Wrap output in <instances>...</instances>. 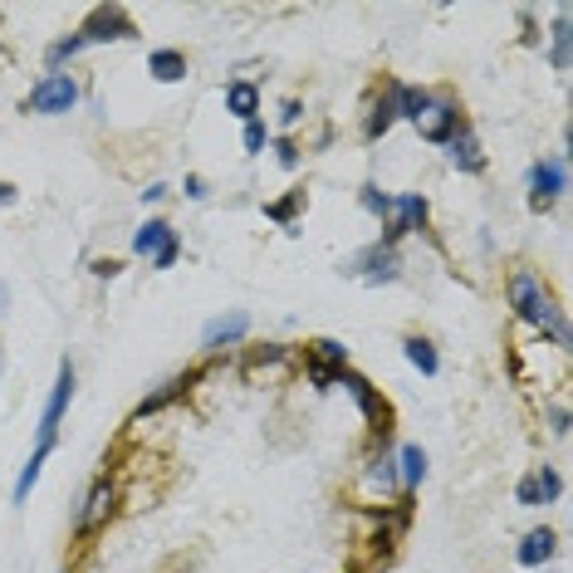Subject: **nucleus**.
Listing matches in <instances>:
<instances>
[{"instance_id": "obj_1", "label": "nucleus", "mask_w": 573, "mask_h": 573, "mask_svg": "<svg viewBox=\"0 0 573 573\" xmlns=\"http://www.w3.org/2000/svg\"><path fill=\"white\" fill-rule=\"evenodd\" d=\"M509 309L519 314V324H529L539 333H549V324L559 319L554 295H549V285L535 270H515V275H509Z\"/></svg>"}, {"instance_id": "obj_2", "label": "nucleus", "mask_w": 573, "mask_h": 573, "mask_svg": "<svg viewBox=\"0 0 573 573\" xmlns=\"http://www.w3.org/2000/svg\"><path fill=\"white\" fill-rule=\"evenodd\" d=\"M118 500H123V485L113 481V475H99V481L89 485V495H83L79 515H75V539H93V535H99V529L118 515Z\"/></svg>"}, {"instance_id": "obj_3", "label": "nucleus", "mask_w": 573, "mask_h": 573, "mask_svg": "<svg viewBox=\"0 0 573 573\" xmlns=\"http://www.w3.org/2000/svg\"><path fill=\"white\" fill-rule=\"evenodd\" d=\"M133 255L148 260L152 270H172L176 260H182V236L172 231V221L152 216V221H142L138 231H133Z\"/></svg>"}, {"instance_id": "obj_4", "label": "nucleus", "mask_w": 573, "mask_h": 573, "mask_svg": "<svg viewBox=\"0 0 573 573\" xmlns=\"http://www.w3.org/2000/svg\"><path fill=\"white\" fill-rule=\"evenodd\" d=\"M79 79L75 75H45L39 83H30V93H25V103L20 108L25 113H39V118H59V113H69L79 103Z\"/></svg>"}, {"instance_id": "obj_5", "label": "nucleus", "mask_w": 573, "mask_h": 573, "mask_svg": "<svg viewBox=\"0 0 573 573\" xmlns=\"http://www.w3.org/2000/svg\"><path fill=\"white\" fill-rule=\"evenodd\" d=\"M75 363H59V373H55V388H49V398H45V412H39V442L35 446H49L55 451V442H59V422H65V412H69V402H75Z\"/></svg>"}, {"instance_id": "obj_6", "label": "nucleus", "mask_w": 573, "mask_h": 573, "mask_svg": "<svg viewBox=\"0 0 573 573\" xmlns=\"http://www.w3.org/2000/svg\"><path fill=\"white\" fill-rule=\"evenodd\" d=\"M348 275L363 279V285H392V279H402V255H398V245L373 241L368 250H358V255L348 260Z\"/></svg>"}, {"instance_id": "obj_7", "label": "nucleus", "mask_w": 573, "mask_h": 573, "mask_svg": "<svg viewBox=\"0 0 573 573\" xmlns=\"http://www.w3.org/2000/svg\"><path fill=\"white\" fill-rule=\"evenodd\" d=\"M133 35H138V25H133V15L123 5H93L89 20L79 25L83 45H113V39H133Z\"/></svg>"}, {"instance_id": "obj_8", "label": "nucleus", "mask_w": 573, "mask_h": 573, "mask_svg": "<svg viewBox=\"0 0 573 573\" xmlns=\"http://www.w3.org/2000/svg\"><path fill=\"white\" fill-rule=\"evenodd\" d=\"M333 388H343V392H348L353 402H358V412L368 416V422H373V432H378V436H388V432H392V426H388V402H382V392L373 388V382L363 378V373L343 368V373H339V382H333Z\"/></svg>"}, {"instance_id": "obj_9", "label": "nucleus", "mask_w": 573, "mask_h": 573, "mask_svg": "<svg viewBox=\"0 0 573 573\" xmlns=\"http://www.w3.org/2000/svg\"><path fill=\"white\" fill-rule=\"evenodd\" d=\"M529 186V206L535 211H549V206L559 202V196L569 192V172H564V158H549V162H535L525 176Z\"/></svg>"}, {"instance_id": "obj_10", "label": "nucleus", "mask_w": 573, "mask_h": 573, "mask_svg": "<svg viewBox=\"0 0 573 573\" xmlns=\"http://www.w3.org/2000/svg\"><path fill=\"white\" fill-rule=\"evenodd\" d=\"M461 108H456V99H442V93H432V103L422 108V118H416V133H422L426 142H436V148H446V142L456 138V128H461Z\"/></svg>"}, {"instance_id": "obj_11", "label": "nucleus", "mask_w": 573, "mask_h": 573, "mask_svg": "<svg viewBox=\"0 0 573 573\" xmlns=\"http://www.w3.org/2000/svg\"><path fill=\"white\" fill-rule=\"evenodd\" d=\"M363 491H373V495H398L402 491L398 456H388V436H378V451H373L368 466H363Z\"/></svg>"}, {"instance_id": "obj_12", "label": "nucleus", "mask_w": 573, "mask_h": 573, "mask_svg": "<svg viewBox=\"0 0 573 573\" xmlns=\"http://www.w3.org/2000/svg\"><path fill=\"white\" fill-rule=\"evenodd\" d=\"M196 382H202V373H196V368H192V373H176L172 382H162L158 392H148V398L138 402V412H133V426L148 422V416H158L162 408H172V402H176V398H186V392H192Z\"/></svg>"}, {"instance_id": "obj_13", "label": "nucleus", "mask_w": 573, "mask_h": 573, "mask_svg": "<svg viewBox=\"0 0 573 573\" xmlns=\"http://www.w3.org/2000/svg\"><path fill=\"white\" fill-rule=\"evenodd\" d=\"M250 333V314H241V309H231V314H221V319H211V324L202 329V348L206 353H226V348H236Z\"/></svg>"}, {"instance_id": "obj_14", "label": "nucleus", "mask_w": 573, "mask_h": 573, "mask_svg": "<svg viewBox=\"0 0 573 573\" xmlns=\"http://www.w3.org/2000/svg\"><path fill=\"white\" fill-rule=\"evenodd\" d=\"M446 148H451V167L456 172H485V148H481V138H475V128L471 123H461V128H456V138L446 142Z\"/></svg>"}, {"instance_id": "obj_15", "label": "nucleus", "mask_w": 573, "mask_h": 573, "mask_svg": "<svg viewBox=\"0 0 573 573\" xmlns=\"http://www.w3.org/2000/svg\"><path fill=\"white\" fill-rule=\"evenodd\" d=\"M554 549H559V535L549 525H539V529H529V535L519 539L515 559H519V569H539V564H549V559H554Z\"/></svg>"}, {"instance_id": "obj_16", "label": "nucleus", "mask_w": 573, "mask_h": 573, "mask_svg": "<svg viewBox=\"0 0 573 573\" xmlns=\"http://www.w3.org/2000/svg\"><path fill=\"white\" fill-rule=\"evenodd\" d=\"M226 113H236L241 123H255L260 118V89L250 79H236L226 83Z\"/></svg>"}, {"instance_id": "obj_17", "label": "nucleus", "mask_w": 573, "mask_h": 573, "mask_svg": "<svg viewBox=\"0 0 573 573\" xmlns=\"http://www.w3.org/2000/svg\"><path fill=\"white\" fill-rule=\"evenodd\" d=\"M402 353H408V363L422 378H436V373H442V353H436V343L422 339V333H408V339H402Z\"/></svg>"}, {"instance_id": "obj_18", "label": "nucleus", "mask_w": 573, "mask_h": 573, "mask_svg": "<svg viewBox=\"0 0 573 573\" xmlns=\"http://www.w3.org/2000/svg\"><path fill=\"white\" fill-rule=\"evenodd\" d=\"M305 363H309V368L343 373V368H348V348H343L339 339H314V343L305 348Z\"/></svg>"}, {"instance_id": "obj_19", "label": "nucleus", "mask_w": 573, "mask_h": 573, "mask_svg": "<svg viewBox=\"0 0 573 573\" xmlns=\"http://www.w3.org/2000/svg\"><path fill=\"white\" fill-rule=\"evenodd\" d=\"M148 75L158 83H182L186 79V55H182V49H152V55H148Z\"/></svg>"}, {"instance_id": "obj_20", "label": "nucleus", "mask_w": 573, "mask_h": 573, "mask_svg": "<svg viewBox=\"0 0 573 573\" xmlns=\"http://www.w3.org/2000/svg\"><path fill=\"white\" fill-rule=\"evenodd\" d=\"M388 93H392V108H398V118H408V123L422 118V108L432 103V93L412 89V83H388Z\"/></svg>"}, {"instance_id": "obj_21", "label": "nucleus", "mask_w": 573, "mask_h": 573, "mask_svg": "<svg viewBox=\"0 0 573 573\" xmlns=\"http://www.w3.org/2000/svg\"><path fill=\"white\" fill-rule=\"evenodd\" d=\"M392 123H398V108H392V93L382 89L378 99H373V108H368V123H363V138H368V142H378L382 133L392 128Z\"/></svg>"}, {"instance_id": "obj_22", "label": "nucleus", "mask_w": 573, "mask_h": 573, "mask_svg": "<svg viewBox=\"0 0 573 573\" xmlns=\"http://www.w3.org/2000/svg\"><path fill=\"white\" fill-rule=\"evenodd\" d=\"M398 481H402V491H408V495L426 481V451H422V446H402V451H398Z\"/></svg>"}, {"instance_id": "obj_23", "label": "nucleus", "mask_w": 573, "mask_h": 573, "mask_svg": "<svg viewBox=\"0 0 573 573\" xmlns=\"http://www.w3.org/2000/svg\"><path fill=\"white\" fill-rule=\"evenodd\" d=\"M45 461H49V446H35V451H30V461L20 466V475H15V505H25L30 500V491H35V481H39V471H45Z\"/></svg>"}, {"instance_id": "obj_24", "label": "nucleus", "mask_w": 573, "mask_h": 573, "mask_svg": "<svg viewBox=\"0 0 573 573\" xmlns=\"http://www.w3.org/2000/svg\"><path fill=\"white\" fill-rule=\"evenodd\" d=\"M285 363H289V348H285V343H265V348L250 353L245 373H250V378H260V373H275V368H285Z\"/></svg>"}, {"instance_id": "obj_25", "label": "nucleus", "mask_w": 573, "mask_h": 573, "mask_svg": "<svg viewBox=\"0 0 573 573\" xmlns=\"http://www.w3.org/2000/svg\"><path fill=\"white\" fill-rule=\"evenodd\" d=\"M299 211H305V192H289V196H279V202L265 206V216H270L275 226H295Z\"/></svg>"}, {"instance_id": "obj_26", "label": "nucleus", "mask_w": 573, "mask_h": 573, "mask_svg": "<svg viewBox=\"0 0 573 573\" xmlns=\"http://www.w3.org/2000/svg\"><path fill=\"white\" fill-rule=\"evenodd\" d=\"M79 49H83L79 30H75V35H69V39H55V45L45 49V65H49V75H65V65H69V59H75V55H79Z\"/></svg>"}, {"instance_id": "obj_27", "label": "nucleus", "mask_w": 573, "mask_h": 573, "mask_svg": "<svg viewBox=\"0 0 573 573\" xmlns=\"http://www.w3.org/2000/svg\"><path fill=\"white\" fill-rule=\"evenodd\" d=\"M569 45H573V35H569V10H559V20H554V49H549V59H554L559 75L569 69Z\"/></svg>"}, {"instance_id": "obj_28", "label": "nucleus", "mask_w": 573, "mask_h": 573, "mask_svg": "<svg viewBox=\"0 0 573 573\" xmlns=\"http://www.w3.org/2000/svg\"><path fill=\"white\" fill-rule=\"evenodd\" d=\"M358 202H363V211H368V216H378L382 226L392 221V196H388V192H378V186H363V192H358Z\"/></svg>"}, {"instance_id": "obj_29", "label": "nucleus", "mask_w": 573, "mask_h": 573, "mask_svg": "<svg viewBox=\"0 0 573 573\" xmlns=\"http://www.w3.org/2000/svg\"><path fill=\"white\" fill-rule=\"evenodd\" d=\"M265 142H270V128H265V123H245V133H241V148L250 152V158H260V152H265Z\"/></svg>"}, {"instance_id": "obj_30", "label": "nucleus", "mask_w": 573, "mask_h": 573, "mask_svg": "<svg viewBox=\"0 0 573 573\" xmlns=\"http://www.w3.org/2000/svg\"><path fill=\"white\" fill-rule=\"evenodd\" d=\"M535 475H539V491H545V505H554V500L564 495V475H559L554 466H539Z\"/></svg>"}, {"instance_id": "obj_31", "label": "nucleus", "mask_w": 573, "mask_h": 573, "mask_svg": "<svg viewBox=\"0 0 573 573\" xmlns=\"http://www.w3.org/2000/svg\"><path fill=\"white\" fill-rule=\"evenodd\" d=\"M515 500H519V505H525V509H535V505H545V491H539V475H535V471H529V475H525V481H519V485H515Z\"/></svg>"}, {"instance_id": "obj_32", "label": "nucleus", "mask_w": 573, "mask_h": 573, "mask_svg": "<svg viewBox=\"0 0 573 573\" xmlns=\"http://www.w3.org/2000/svg\"><path fill=\"white\" fill-rule=\"evenodd\" d=\"M275 152H279V167H285V172L299 167V142L295 138H275Z\"/></svg>"}, {"instance_id": "obj_33", "label": "nucleus", "mask_w": 573, "mask_h": 573, "mask_svg": "<svg viewBox=\"0 0 573 573\" xmlns=\"http://www.w3.org/2000/svg\"><path fill=\"white\" fill-rule=\"evenodd\" d=\"M299 118H305V103H299V99H285V103H279V128H295V123Z\"/></svg>"}, {"instance_id": "obj_34", "label": "nucleus", "mask_w": 573, "mask_h": 573, "mask_svg": "<svg viewBox=\"0 0 573 573\" xmlns=\"http://www.w3.org/2000/svg\"><path fill=\"white\" fill-rule=\"evenodd\" d=\"M182 192L192 196V202H206V176H196V172H186V182H182Z\"/></svg>"}, {"instance_id": "obj_35", "label": "nucleus", "mask_w": 573, "mask_h": 573, "mask_svg": "<svg viewBox=\"0 0 573 573\" xmlns=\"http://www.w3.org/2000/svg\"><path fill=\"white\" fill-rule=\"evenodd\" d=\"M167 196H172V186H167V182H152L148 192H142V206H158V202H167Z\"/></svg>"}, {"instance_id": "obj_36", "label": "nucleus", "mask_w": 573, "mask_h": 573, "mask_svg": "<svg viewBox=\"0 0 573 573\" xmlns=\"http://www.w3.org/2000/svg\"><path fill=\"white\" fill-rule=\"evenodd\" d=\"M118 270H123V260H93V275H99V279H113V275H118Z\"/></svg>"}, {"instance_id": "obj_37", "label": "nucleus", "mask_w": 573, "mask_h": 573, "mask_svg": "<svg viewBox=\"0 0 573 573\" xmlns=\"http://www.w3.org/2000/svg\"><path fill=\"white\" fill-rule=\"evenodd\" d=\"M549 432H554V436H569V412H564V408L549 412Z\"/></svg>"}, {"instance_id": "obj_38", "label": "nucleus", "mask_w": 573, "mask_h": 573, "mask_svg": "<svg viewBox=\"0 0 573 573\" xmlns=\"http://www.w3.org/2000/svg\"><path fill=\"white\" fill-rule=\"evenodd\" d=\"M15 202H20V186L15 182H0V211H10Z\"/></svg>"}, {"instance_id": "obj_39", "label": "nucleus", "mask_w": 573, "mask_h": 573, "mask_svg": "<svg viewBox=\"0 0 573 573\" xmlns=\"http://www.w3.org/2000/svg\"><path fill=\"white\" fill-rule=\"evenodd\" d=\"M0 59H5V49H0Z\"/></svg>"}, {"instance_id": "obj_40", "label": "nucleus", "mask_w": 573, "mask_h": 573, "mask_svg": "<svg viewBox=\"0 0 573 573\" xmlns=\"http://www.w3.org/2000/svg\"><path fill=\"white\" fill-rule=\"evenodd\" d=\"M353 573H363V569H353Z\"/></svg>"}, {"instance_id": "obj_41", "label": "nucleus", "mask_w": 573, "mask_h": 573, "mask_svg": "<svg viewBox=\"0 0 573 573\" xmlns=\"http://www.w3.org/2000/svg\"><path fill=\"white\" fill-rule=\"evenodd\" d=\"M0 299H5V295H0Z\"/></svg>"}]
</instances>
